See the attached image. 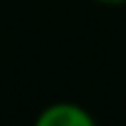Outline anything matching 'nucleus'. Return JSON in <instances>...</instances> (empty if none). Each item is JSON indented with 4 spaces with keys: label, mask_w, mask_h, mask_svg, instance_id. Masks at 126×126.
Instances as JSON below:
<instances>
[{
    "label": "nucleus",
    "mask_w": 126,
    "mask_h": 126,
    "mask_svg": "<svg viewBox=\"0 0 126 126\" xmlns=\"http://www.w3.org/2000/svg\"><path fill=\"white\" fill-rule=\"evenodd\" d=\"M94 3H101V5H109V8H116V5H124L126 0H94Z\"/></svg>",
    "instance_id": "obj_2"
},
{
    "label": "nucleus",
    "mask_w": 126,
    "mask_h": 126,
    "mask_svg": "<svg viewBox=\"0 0 126 126\" xmlns=\"http://www.w3.org/2000/svg\"><path fill=\"white\" fill-rule=\"evenodd\" d=\"M37 126H94V116L79 104L59 101L40 111Z\"/></svg>",
    "instance_id": "obj_1"
}]
</instances>
